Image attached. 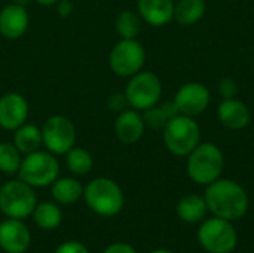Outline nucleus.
<instances>
[{"label": "nucleus", "instance_id": "10", "mask_svg": "<svg viewBox=\"0 0 254 253\" xmlns=\"http://www.w3.org/2000/svg\"><path fill=\"white\" fill-rule=\"evenodd\" d=\"M162 86L159 78L152 72H138L131 76L125 88L128 104L135 110H146L155 106L161 97Z\"/></svg>", "mask_w": 254, "mask_h": 253}, {"label": "nucleus", "instance_id": "24", "mask_svg": "<svg viewBox=\"0 0 254 253\" xmlns=\"http://www.w3.org/2000/svg\"><path fill=\"white\" fill-rule=\"evenodd\" d=\"M22 163V154L12 142H0V173L6 176L18 174Z\"/></svg>", "mask_w": 254, "mask_h": 253}, {"label": "nucleus", "instance_id": "27", "mask_svg": "<svg viewBox=\"0 0 254 253\" xmlns=\"http://www.w3.org/2000/svg\"><path fill=\"white\" fill-rule=\"evenodd\" d=\"M106 103H107V107L112 112H116V113H121V112L127 110V107L129 106L125 92H113V94H110L107 97Z\"/></svg>", "mask_w": 254, "mask_h": 253}, {"label": "nucleus", "instance_id": "8", "mask_svg": "<svg viewBox=\"0 0 254 253\" xmlns=\"http://www.w3.org/2000/svg\"><path fill=\"white\" fill-rule=\"evenodd\" d=\"M40 130L45 149L55 157L65 155L73 146H76V127L71 119L64 115H52L46 118Z\"/></svg>", "mask_w": 254, "mask_h": 253}, {"label": "nucleus", "instance_id": "3", "mask_svg": "<svg viewBox=\"0 0 254 253\" xmlns=\"http://www.w3.org/2000/svg\"><path fill=\"white\" fill-rule=\"evenodd\" d=\"M16 176L33 188H46L60 177V163L54 154L39 149L22 157Z\"/></svg>", "mask_w": 254, "mask_h": 253}, {"label": "nucleus", "instance_id": "4", "mask_svg": "<svg viewBox=\"0 0 254 253\" xmlns=\"http://www.w3.org/2000/svg\"><path fill=\"white\" fill-rule=\"evenodd\" d=\"M37 206L34 188L21 179L7 180L0 186V212L6 218L25 219Z\"/></svg>", "mask_w": 254, "mask_h": 253}, {"label": "nucleus", "instance_id": "17", "mask_svg": "<svg viewBox=\"0 0 254 253\" xmlns=\"http://www.w3.org/2000/svg\"><path fill=\"white\" fill-rule=\"evenodd\" d=\"M12 143L16 146V149L22 155H28L31 152H36L43 146L42 130L34 124L25 122L21 127H18L16 130H13Z\"/></svg>", "mask_w": 254, "mask_h": 253}, {"label": "nucleus", "instance_id": "28", "mask_svg": "<svg viewBox=\"0 0 254 253\" xmlns=\"http://www.w3.org/2000/svg\"><path fill=\"white\" fill-rule=\"evenodd\" d=\"M54 253H89V251L83 243L77 240H68L61 243Z\"/></svg>", "mask_w": 254, "mask_h": 253}, {"label": "nucleus", "instance_id": "13", "mask_svg": "<svg viewBox=\"0 0 254 253\" xmlns=\"http://www.w3.org/2000/svg\"><path fill=\"white\" fill-rule=\"evenodd\" d=\"M30 25V16L22 4L9 3L0 10V34L7 40L22 37Z\"/></svg>", "mask_w": 254, "mask_h": 253}, {"label": "nucleus", "instance_id": "20", "mask_svg": "<svg viewBox=\"0 0 254 253\" xmlns=\"http://www.w3.org/2000/svg\"><path fill=\"white\" fill-rule=\"evenodd\" d=\"M207 210L208 207H207L205 198L195 195V194L183 197L177 204V215L186 224L201 222L205 218Z\"/></svg>", "mask_w": 254, "mask_h": 253}, {"label": "nucleus", "instance_id": "2", "mask_svg": "<svg viewBox=\"0 0 254 253\" xmlns=\"http://www.w3.org/2000/svg\"><path fill=\"white\" fill-rule=\"evenodd\" d=\"M86 206L98 216L112 218L121 213L125 198L121 186L109 177H95L83 188Z\"/></svg>", "mask_w": 254, "mask_h": 253}, {"label": "nucleus", "instance_id": "9", "mask_svg": "<svg viewBox=\"0 0 254 253\" xmlns=\"http://www.w3.org/2000/svg\"><path fill=\"white\" fill-rule=\"evenodd\" d=\"M146 52L135 39L119 40L109 54V66L112 72L121 78H131L138 73L144 64Z\"/></svg>", "mask_w": 254, "mask_h": 253}, {"label": "nucleus", "instance_id": "5", "mask_svg": "<svg viewBox=\"0 0 254 253\" xmlns=\"http://www.w3.org/2000/svg\"><path fill=\"white\" fill-rule=\"evenodd\" d=\"M223 171V154L213 145L205 143L196 146L188 161V173L196 183L210 185L220 177Z\"/></svg>", "mask_w": 254, "mask_h": 253}, {"label": "nucleus", "instance_id": "15", "mask_svg": "<svg viewBox=\"0 0 254 253\" xmlns=\"http://www.w3.org/2000/svg\"><path fill=\"white\" fill-rule=\"evenodd\" d=\"M144 125L146 124L143 116L135 109H127L118 113V118L115 121V134L124 145H132L141 139L144 133Z\"/></svg>", "mask_w": 254, "mask_h": 253}, {"label": "nucleus", "instance_id": "29", "mask_svg": "<svg viewBox=\"0 0 254 253\" xmlns=\"http://www.w3.org/2000/svg\"><path fill=\"white\" fill-rule=\"evenodd\" d=\"M219 89H220V94H222L225 98H232V97L237 94V91H238L235 81L231 79V78L223 79V81L220 82V88H219Z\"/></svg>", "mask_w": 254, "mask_h": 253}, {"label": "nucleus", "instance_id": "6", "mask_svg": "<svg viewBox=\"0 0 254 253\" xmlns=\"http://www.w3.org/2000/svg\"><path fill=\"white\" fill-rule=\"evenodd\" d=\"M164 142L174 155H189L199 142V128L186 115L173 116L164 127Z\"/></svg>", "mask_w": 254, "mask_h": 253}, {"label": "nucleus", "instance_id": "23", "mask_svg": "<svg viewBox=\"0 0 254 253\" xmlns=\"http://www.w3.org/2000/svg\"><path fill=\"white\" fill-rule=\"evenodd\" d=\"M205 12L204 0H180L174 6V18L182 25H190L202 18Z\"/></svg>", "mask_w": 254, "mask_h": 253}, {"label": "nucleus", "instance_id": "11", "mask_svg": "<svg viewBox=\"0 0 254 253\" xmlns=\"http://www.w3.org/2000/svg\"><path fill=\"white\" fill-rule=\"evenodd\" d=\"M30 106L19 92H6L0 97V128L13 131L27 122Z\"/></svg>", "mask_w": 254, "mask_h": 253}, {"label": "nucleus", "instance_id": "21", "mask_svg": "<svg viewBox=\"0 0 254 253\" xmlns=\"http://www.w3.org/2000/svg\"><path fill=\"white\" fill-rule=\"evenodd\" d=\"M31 216L34 219L36 225L45 231L57 230L63 222V210L60 209L58 203H52V201L39 203L34 207Z\"/></svg>", "mask_w": 254, "mask_h": 253}, {"label": "nucleus", "instance_id": "12", "mask_svg": "<svg viewBox=\"0 0 254 253\" xmlns=\"http://www.w3.org/2000/svg\"><path fill=\"white\" fill-rule=\"evenodd\" d=\"M31 234L22 219L7 218L0 222V249L6 253H24L30 248Z\"/></svg>", "mask_w": 254, "mask_h": 253}, {"label": "nucleus", "instance_id": "25", "mask_svg": "<svg viewBox=\"0 0 254 253\" xmlns=\"http://www.w3.org/2000/svg\"><path fill=\"white\" fill-rule=\"evenodd\" d=\"M179 113L177 110V106L174 101H168V103H164L161 107H156V106H152L149 109L144 110V124H147L149 127L152 128H161V127H165L167 122L176 116Z\"/></svg>", "mask_w": 254, "mask_h": 253}, {"label": "nucleus", "instance_id": "19", "mask_svg": "<svg viewBox=\"0 0 254 253\" xmlns=\"http://www.w3.org/2000/svg\"><path fill=\"white\" fill-rule=\"evenodd\" d=\"M219 118H220L222 124H225L226 127L240 130L249 124L250 113L244 103L237 101L234 98H226L219 106Z\"/></svg>", "mask_w": 254, "mask_h": 253}, {"label": "nucleus", "instance_id": "26", "mask_svg": "<svg viewBox=\"0 0 254 253\" xmlns=\"http://www.w3.org/2000/svg\"><path fill=\"white\" fill-rule=\"evenodd\" d=\"M115 30L122 39H135L141 30V19L132 10H122L116 16Z\"/></svg>", "mask_w": 254, "mask_h": 253}, {"label": "nucleus", "instance_id": "18", "mask_svg": "<svg viewBox=\"0 0 254 253\" xmlns=\"http://www.w3.org/2000/svg\"><path fill=\"white\" fill-rule=\"evenodd\" d=\"M51 195L58 204H74L83 197V185L74 177H58L51 185Z\"/></svg>", "mask_w": 254, "mask_h": 253}, {"label": "nucleus", "instance_id": "1", "mask_svg": "<svg viewBox=\"0 0 254 253\" xmlns=\"http://www.w3.org/2000/svg\"><path fill=\"white\" fill-rule=\"evenodd\" d=\"M205 203L211 213L228 221L241 219L249 210V197L234 180H214L205 191Z\"/></svg>", "mask_w": 254, "mask_h": 253}, {"label": "nucleus", "instance_id": "14", "mask_svg": "<svg viewBox=\"0 0 254 253\" xmlns=\"http://www.w3.org/2000/svg\"><path fill=\"white\" fill-rule=\"evenodd\" d=\"M208 101H210L208 89L198 82H190L183 85L179 89L174 100L179 113H183L186 116L201 113L208 106Z\"/></svg>", "mask_w": 254, "mask_h": 253}, {"label": "nucleus", "instance_id": "22", "mask_svg": "<svg viewBox=\"0 0 254 253\" xmlns=\"http://www.w3.org/2000/svg\"><path fill=\"white\" fill-rule=\"evenodd\" d=\"M65 167L76 176H85L94 169L92 154L80 146H73L65 155Z\"/></svg>", "mask_w": 254, "mask_h": 253}, {"label": "nucleus", "instance_id": "16", "mask_svg": "<svg viewBox=\"0 0 254 253\" xmlns=\"http://www.w3.org/2000/svg\"><path fill=\"white\" fill-rule=\"evenodd\" d=\"M138 13L150 25H164L174 16L173 0H138Z\"/></svg>", "mask_w": 254, "mask_h": 253}, {"label": "nucleus", "instance_id": "31", "mask_svg": "<svg viewBox=\"0 0 254 253\" xmlns=\"http://www.w3.org/2000/svg\"><path fill=\"white\" fill-rule=\"evenodd\" d=\"M55 6L60 18H67L73 13V3L70 0H60Z\"/></svg>", "mask_w": 254, "mask_h": 253}, {"label": "nucleus", "instance_id": "7", "mask_svg": "<svg viewBox=\"0 0 254 253\" xmlns=\"http://www.w3.org/2000/svg\"><path fill=\"white\" fill-rule=\"evenodd\" d=\"M201 246L210 253H231L238 243V234L231 221L211 218L202 222L198 231Z\"/></svg>", "mask_w": 254, "mask_h": 253}, {"label": "nucleus", "instance_id": "34", "mask_svg": "<svg viewBox=\"0 0 254 253\" xmlns=\"http://www.w3.org/2000/svg\"><path fill=\"white\" fill-rule=\"evenodd\" d=\"M150 253H176L173 251H167V249H158V251H152Z\"/></svg>", "mask_w": 254, "mask_h": 253}, {"label": "nucleus", "instance_id": "30", "mask_svg": "<svg viewBox=\"0 0 254 253\" xmlns=\"http://www.w3.org/2000/svg\"><path fill=\"white\" fill-rule=\"evenodd\" d=\"M101 253H137V251L128 243L119 242V243H113V245L107 246Z\"/></svg>", "mask_w": 254, "mask_h": 253}, {"label": "nucleus", "instance_id": "32", "mask_svg": "<svg viewBox=\"0 0 254 253\" xmlns=\"http://www.w3.org/2000/svg\"><path fill=\"white\" fill-rule=\"evenodd\" d=\"M36 3H39L40 6H55L60 0H34Z\"/></svg>", "mask_w": 254, "mask_h": 253}, {"label": "nucleus", "instance_id": "33", "mask_svg": "<svg viewBox=\"0 0 254 253\" xmlns=\"http://www.w3.org/2000/svg\"><path fill=\"white\" fill-rule=\"evenodd\" d=\"M31 0H10V3H16V4H22V6H27Z\"/></svg>", "mask_w": 254, "mask_h": 253}]
</instances>
